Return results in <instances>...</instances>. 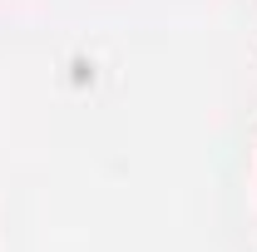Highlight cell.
<instances>
[]
</instances>
